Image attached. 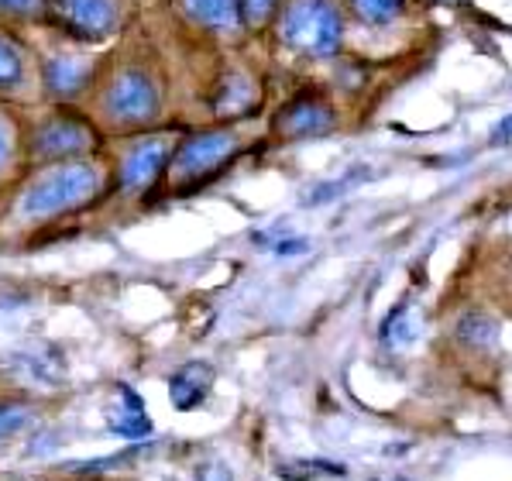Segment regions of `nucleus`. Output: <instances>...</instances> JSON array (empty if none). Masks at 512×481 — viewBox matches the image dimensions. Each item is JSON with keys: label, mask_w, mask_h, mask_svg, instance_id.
<instances>
[{"label": "nucleus", "mask_w": 512, "mask_h": 481, "mask_svg": "<svg viewBox=\"0 0 512 481\" xmlns=\"http://www.w3.org/2000/svg\"><path fill=\"white\" fill-rule=\"evenodd\" d=\"M279 471H299V475L286 478V481H310V478H344L348 475V468L337 461H320V457H313V461H293V464H282Z\"/></svg>", "instance_id": "nucleus-21"}, {"label": "nucleus", "mask_w": 512, "mask_h": 481, "mask_svg": "<svg viewBox=\"0 0 512 481\" xmlns=\"http://www.w3.org/2000/svg\"><path fill=\"white\" fill-rule=\"evenodd\" d=\"M378 341L385 344V348H406V344L416 341V320H413V310H409V303H396L389 310V317L382 320V327H378Z\"/></svg>", "instance_id": "nucleus-16"}, {"label": "nucleus", "mask_w": 512, "mask_h": 481, "mask_svg": "<svg viewBox=\"0 0 512 481\" xmlns=\"http://www.w3.org/2000/svg\"><path fill=\"white\" fill-rule=\"evenodd\" d=\"M117 399H121V409L107 420V430L114 437H124V440H145L152 437V416L145 409V399L138 396V389H131L128 382H117Z\"/></svg>", "instance_id": "nucleus-14"}, {"label": "nucleus", "mask_w": 512, "mask_h": 481, "mask_svg": "<svg viewBox=\"0 0 512 481\" xmlns=\"http://www.w3.org/2000/svg\"><path fill=\"white\" fill-rule=\"evenodd\" d=\"M454 334H458V341L468 344V348L485 351L499 341V323L488 317V313L471 310V313H461L458 317V323H454Z\"/></svg>", "instance_id": "nucleus-15"}, {"label": "nucleus", "mask_w": 512, "mask_h": 481, "mask_svg": "<svg viewBox=\"0 0 512 481\" xmlns=\"http://www.w3.org/2000/svg\"><path fill=\"white\" fill-rule=\"evenodd\" d=\"M25 73H28L25 49H21L11 35L0 31V93L18 90V86L25 83Z\"/></svg>", "instance_id": "nucleus-17"}, {"label": "nucleus", "mask_w": 512, "mask_h": 481, "mask_svg": "<svg viewBox=\"0 0 512 481\" xmlns=\"http://www.w3.org/2000/svg\"><path fill=\"white\" fill-rule=\"evenodd\" d=\"M368 176H372V172H358V165H354V169H348V172H344V176L327 179V183L313 186L310 193H306L303 207H324V203L341 200V196H348L354 186H361V183H365Z\"/></svg>", "instance_id": "nucleus-18"}, {"label": "nucleus", "mask_w": 512, "mask_h": 481, "mask_svg": "<svg viewBox=\"0 0 512 481\" xmlns=\"http://www.w3.org/2000/svg\"><path fill=\"white\" fill-rule=\"evenodd\" d=\"M100 169L90 162H55L45 172H38L35 179L25 186L18 200L21 217L28 220H52L62 214L86 207L97 200L100 193Z\"/></svg>", "instance_id": "nucleus-2"}, {"label": "nucleus", "mask_w": 512, "mask_h": 481, "mask_svg": "<svg viewBox=\"0 0 512 481\" xmlns=\"http://www.w3.org/2000/svg\"><path fill=\"white\" fill-rule=\"evenodd\" d=\"M509 141H512V114H506L492 128V145H509Z\"/></svg>", "instance_id": "nucleus-26"}, {"label": "nucleus", "mask_w": 512, "mask_h": 481, "mask_svg": "<svg viewBox=\"0 0 512 481\" xmlns=\"http://www.w3.org/2000/svg\"><path fill=\"white\" fill-rule=\"evenodd\" d=\"M186 21L207 35H238L244 28L238 0H179Z\"/></svg>", "instance_id": "nucleus-13"}, {"label": "nucleus", "mask_w": 512, "mask_h": 481, "mask_svg": "<svg viewBox=\"0 0 512 481\" xmlns=\"http://www.w3.org/2000/svg\"><path fill=\"white\" fill-rule=\"evenodd\" d=\"M11 372L18 375V382H25V385L55 389V385L62 382V375H66V365H62V354L55 344L38 341V344H28L25 351L14 354Z\"/></svg>", "instance_id": "nucleus-11"}, {"label": "nucleus", "mask_w": 512, "mask_h": 481, "mask_svg": "<svg viewBox=\"0 0 512 481\" xmlns=\"http://www.w3.org/2000/svg\"><path fill=\"white\" fill-rule=\"evenodd\" d=\"M238 152H241V138L231 128H200L186 134L172 148L169 165H165L169 186L176 193H189V189L203 186L207 179L220 176Z\"/></svg>", "instance_id": "nucleus-3"}, {"label": "nucleus", "mask_w": 512, "mask_h": 481, "mask_svg": "<svg viewBox=\"0 0 512 481\" xmlns=\"http://www.w3.org/2000/svg\"><path fill=\"white\" fill-rule=\"evenodd\" d=\"M255 244H262L269 255L275 258H296V255H306L310 241L299 238V234H289L286 227H275V231H258L255 234Z\"/></svg>", "instance_id": "nucleus-20"}, {"label": "nucleus", "mask_w": 512, "mask_h": 481, "mask_svg": "<svg viewBox=\"0 0 512 481\" xmlns=\"http://www.w3.org/2000/svg\"><path fill=\"white\" fill-rule=\"evenodd\" d=\"M100 145V131L93 128V121L80 110L59 104L45 117H38L28 131V159L31 162H76L83 155H90Z\"/></svg>", "instance_id": "nucleus-5"}, {"label": "nucleus", "mask_w": 512, "mask_h": 481, "mask_svg": "<svg viewBox=\"0 0 512 481\" xmlns=\"http://www.w3.org/2000/svg\"><path fill=\"white\" fill-rule=\"evenodd\" d=\"M351 11L358 21L372 28H385L403 14V0H351Z\"/></svg>", "instance_id": "nucleus-19"}, {"label": "nucleus", "mask_w": 512, "mask_h": 481, "mask_svg": "<svg viewBox=\"0 0 512 481\" xmlns=\"http://www.w3.org/2000/svg\"><path fill=\"white\" fill-rule=\"evenodd\" d=\"M262 104V90H258L255 76L244 69H227L214 86L210 97V110L220 121H238V117H251Z\"/></svg>", "instance_id": "nucleus-10"}, {"label": "nucleus", "mask_w": 512, "mask_h": 481, "mask_svg": "<svg viewBox=\"0 0 512 481\" xmlns=\"http://www.w3.org/2000/svg\"><path fill=\"white\" fill-rule=\"evenodd\" d=\"M214 365L210 361H186V365H179L176 372L169 375V399L172 406L179 409V413H193V409H200L203 402H207L210 389H214Z\"/></svg>", "instance_id": "nucleus-12"}, {"label": "nucleus", "mask_w": 512, "mask_h": 481, "mask_svg": "<svg viewBox=\"0 0 512 481\" xmlns=\"http://www.w3.org/2000/svg\"><path fill=\"white\" fill-rule=\"evenodd\" d=\"M31 423V406L25 402H0V440H11L14 433H21Z\"/></svg>", "instance_id": "nucleus-22"}, {"label": "nucleus", "mask_w": 512, "mask_h": 481, "mask_svg": "<svg viewBox=\"0 0 512 481\" xmlns=\"http://www.w3.org/2000/svg\"><path fill=\"white\" fill-rule=\"evenodd\" d=\"M97 104L110 128L117 131H145L162 117V80L145 62H121L97 83Z\"/></svg>", "instance_id": "nucleus-1"}, {"label": "nucleus", "mask_w": 512, "mask_h": 481, "mask_svg": "<svg viewBox=\"0 0 512 481\" xmlns=\"http://www.w3.org/2000/svg\"><path fill=\"white\" fill-rule=\"evenodd\" d=\"M279 38L306 59H334L344 42V18L330 0H293L279 18Z\"/></svg>", "instance_id": "nucleus-4"}, {"label": "nucleus", "mask_w": 512, "mask_h": 481, "mask_svg": "<svg viewBox=\"0 0 512 481\" xmlns=\"http://www.w3.org/2000/svg\"><path fill=\"white\" fill-rule=\"evenodd\" d=\"M49 0H0V11L11 18H42Z\"/></svg>", "instance_id": "nucleus-24"}, {"label": "nucleus", "mask_w": 512, "mask_h": 481, "mask_svg": "<svg viewBox=\"0 0 512 481\" xmlns=\"http://www.w3.org/2000/svg\"><path fill=\"white\" fill-rule=\"evenodd\" d=\"M7 152H11V128L0 121V169H4V162H7Z\"/></svg>", "instance_id": "nucleus-27"}, {"label": "nucleus", "mask_w": 512, "mask_h": 481, "mask_svg": "<svg viewBox=\"0 0 512 481\" xmlns=\"http://www.w3.org/2000/svg\"><path fill=\"white\" fill-rule=\"evenodd\" d=\"M172 145L165 138H138L131 141L121 152L114 169V186L124 196L148 193L159 179L165 176V165H169Z\"/></svg>", "instance_id": "nucleus-8"}, {"label": "nucleus", "mask_w": 512, "mask_h": 481, "mask_svg": "<svg viewBox=\"0 0 512 481\" xmlns=\"http://www.w3.org/2000/svg\"><path fill=\"white\" fill-rule=\"evenodd\" d=\"M38 80H42L45 97L55 104H73L83 93H90L100 83V66L90 55L55 52L38 62Z\"/></svg>", "instance_id": "nucleus-7"}, {"label": "nucleus", "mask_w": 512, "mask_h": 481, "mask_svg": "<svg viewBox=\"0 0 512 481\" xmlns=\"http://www.w3.org/2000/svg\"><path fill=\"white\" fill-rule=\"evenodd\" d=\"M196 481H234V471L224 461H207L196 468Z\"/></svg>", "instance_id": "nucleus-25"}, {"label": "nucleus", "mask_w": 512, "mask_h": 481, "mask_svg": "<svg viewBox=\"0 0 512 481\" xmlns=\"http://www.w3.org/2000/svg\"><path fill=\"white\" fill-rule=\"evenodd\" d=\"M45 14L80 42H100L121 28V0H49Z\"/></svg>", "instance_id": "nucleus-6"}, {"label": "nucleus", "mask_w": 512, "mask_h": 481, "mask_svg": "<svg viewBox=\"0 0 512 481\" xmlns=\"http://www.w3.org/2000/svg\"><path fill=\"white\" fill-rule=\"evenodd\" d=\"M238 7L244 28H265L272 21L275 7H279V0H238Z\"/></svg>", "instance_id": "nucleus-23"}, {"label": "nucleus", "mask_w": 512, "mask_h": 481, "mask_svg": "<svg viewBox=\"0 0 512 481\" xmlns=\"http://www.w3.org/2000/svg\"><path fill=\"white\" fill-rule=\"evenodd\" d=\"M334 124H337V114L327 97H320V93H299V97H293L275 114L272 131H275V138H282V141H310V138L330 134Z\"/></svg>", "instance_id": "nucleus-9"}]
</instances>
